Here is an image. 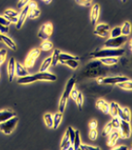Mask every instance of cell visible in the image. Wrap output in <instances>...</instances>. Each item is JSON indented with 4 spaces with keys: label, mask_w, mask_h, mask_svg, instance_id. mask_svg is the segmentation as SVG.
<instances>
[{
    "label": "cell",
    "mask_w": 132,
    "mask_h": 150,
    "mask_svg": "<svg viewBox=\"0 0 132 150\" xmlns=\"http://www.w3.org/2000/svg\"><path fill=\"white\" fill-rule=\"evenodd\" d=\"M125 50L121 49V48H103L94 51L91 54V57L92 59H102V58H109V57H116L119 58L124 55Z\"/></svg>",
    "instance_id": "obj_1"
},
{
    "label": "cell",
    "mask_w": 132,
    "mask_h": 150,
    "mask_svg": "<svg viewBox=\"0 0 132 150\" xmlns=\"http://www.w3.org/2000/svg\"><path fill=\"white\" fill-rule=\"evenodd\" d=\"M128 40L127 36L125 35H119L118 37H110L109 39H107L106 42L104 43L105 48H121L126 43Z\"/></svg>",
    "instance_id": "obj_2"
},
{
    "label": "cell",
    "mask_w": 132,
    "mask_h": 150,
    "mask_svg": "<svg viewBox=\"0 0 132 150\" xmlns=\"http://www.w3.org/2000/svg\"><path fill=\"white\" fill-rule=\"evenodd\" d=\"M18 119L17 116H14L12 118L6 120V121L0 123V131L5 134H12V132L14 131V129L16 128V126L18 124Z\"/></svg>",
    "instance_id": "obj_3"
},
{
    "label": "cell",
    "mask_w": 132,
    "mask_h": 150,
    "mask_svg": "<svg viewBox=\"0 0 132 150\" xmlns=\"http://www.w3.org/2000/svg\"><path fill=\"white\" fill-rule=\"evenodd\" d=\"M53 31V25L52 23H46L42 25L40 28V30L38 32V37L41 38L42 40H47L51 37Z\"/></svg>",
    "instance_id": "obj_4"
},
{
    "label": "cell",
    "mask_w": 132,
    "mask_h": 150,
    "mask_svg": "<svg viewBox=\"0 0 132 150\" xmlns=\"http://www.w3.org/2000/svg\"><path fill=\"white\" fill-rule=\"evenodd\" d=\"M117 130L119 131V137H121V139H129L130 136H131V129H130L129 122L121 120L119 126Z\"/></svg>",
    "instance_id": "obj_5"
},
{
    "label": "cell",
    "mask_w": 132,
    "mask_h": 150,
    "mask_svg": "<svg viewBox=\"0 0 132 150\" xmlns=\"http://www.w3.org/2000/svg\"><path fill=\"white\" fill-rule=\"evenodd\" d=\"M40 53H41V50L40 48H36V49H33L32 51H30V53L28 54L27 57L25 59V67H32L34 65L36 59H38V57L40 56Z\"/></svg>",
    "instance_id": "obj_6"
},
{
    "label": "cell",
    "mask_w": 132,
    "mask_h": 150,
    "mask_svg": "<svg viewBox=\"0 0 132 150\" xmlns=\"http://www.w3.org/2000/svg\"><path fill=\"white\" fill-rule=\"evenodd\" d=\"M110 25L108 23H99L94 28V34L99 37L106 38L110 34Z\"/></svg>",
    "instance_id": "obj_7"
},
{
    "label": "cell",
    "mask_w": 132,
    "mask_h": 150,
    "mask_svg": "<svg viewBox=\"0 0 132 150\" xmlns=\"http://www.w3.org/2000/svg\"><path fill=\"white\" fill-rule=\"evenodd\" d=\"M129 80V78L125 76H114V77H106L102 79V84H107V85H118L119 83L124 82V81Z\"/></svg>",
    "instance_id": "obj_8"
},
{
    "label": "cell",
    "mask_w": 132,
    "mask_h": 150,
    "mask_svg": "<svg viewBox=\"0 0 132 150\" xmlns=\"http://www.w3.org/2000/svg\"><path fill=\"white\" fill-rule=\"evenodd\" d=\"M36 81H55L56 76L55 74L48 72V71H40L37 74H34Z\"/></svg>",
    "instance_id": "obj_9"
},
{
    "label": "cell",
    "mask_w": 132,
    "mask_h": 150,
    "mask_svg": "<svg viewBox=\"0 0 132 150\" xmlns=\"http://www.w3.org/2000/svg\"><path fill=\"white\" fill-rule=\"evenodd\" d=\"M27 13H28V7H27V5H26L25 7H23L22 9V12H20V14H19V17H18V22L16 23L17 29H20L22 28L26 18H27Z\"/></svg>",
    "instance_id": "obj_10"
},
{
    "label": "cell",
    "mask_w": 132,
    "mask_h": 150,
    "mask_svg": "<svg viewBox=\"0 0 132 150\" xmlns=\"http://www.w3.org/2000/svg\"><path fill=\"white\" fill-rule=\"evenodd\" d=\"M107 137H108V142H107L108 146H109L110 148H112L113 146L116 145L117 142H118L119 139V131L118 130H113Z\"/></svg>",
    "instance_id": "obj_11"
},
{
    "label": "cell",
    "mask_w": 132,
    "mask_h": 150,
    "mask_svg": "<svg viewBox=\"0 0 132 150\" xmlns=\"http://www.w3.org/2000/svg\"><path fill=\"white\" fill-rule=\"evenodd\" d=\"M6 20H8L11 23H17L18 22V17H19V13L12 9H8L4 12V16Z\"/></svg>",
    "instance_id": "obj_12"
},
{
    "label": "cell",
    "mask_w": 132,
    "mask_h": 150,
    "mask_svg": "<svg viewBox=\"0 0 132 150\" xmlns=\"http://www.w3.org/2000/svg\"><path fill=\"white\" fill-rule=\"evenodd\" d=\"M99 15H100V5L99 4H94L91 8V25H96Z\"/></svg>",
    "instance_id": "obj_13"
},
{
    "label": "cell",
    "mask_w": 132,
    "mask_h": 150,
    "mask_svg": "<svg viewBox=\"0 0 132 150\" xmlns=\"http://www.w3.org/2000/svg\"><path fill=\"white\" fill-rule=\"evenodd\" d=\"M15 69H16V61H15V58H11L9 59L8 62V77H9V81L12 82L14 80L15 77Z\"/></svg>",
    "instance_id": "obj_14"
},
{
    "label": "cell",
    "mask_w": 132,
    "mask_h": 150,
    "mask_svg": "<svg viewBox=\"0 0 132 150\" xmlns=\"http://www.w3.org/2000/svg\"><path fill=\"white\" fill-rule=\"evenodd\" d=\"M95 107L105 114H109L110 104L108 103L107 101H105L104 100H97L96 103H95Z\"/></svg>",
    "instance_id": "obj_15"
},
{
    "label": "cell",
    "mask_w": 132,
    "mask_h": 150,
    "mask_svg": "<svg viewBox=\"0 0 132 150\" xmlns=\"http://www.w3.org/2000/svg\"><path fill=\"white\" fill-rule=\"evenodd\" d=\"M75 84H76V79H75V77L70 78V79L68 80L67 84H66V86H65V89H64V92H63L62 97H64L66 98H69V95H70L72 90L74 89Z\"/></svg>",
    "instance_id": "obj_16"
},
{
    "label": "cell",
    "mask_w": 132,
    "mask_h": 150,
    "mask_svg": "<svg viewBox=\"0 0 132 150\" xmlns=\"http://www.w3.org/2000/svg\"><path fill=\"white\" fill-rule=\"evenodd\" d=\"M60 149L63 150H68V149H73V146H72V142L70 140V137H69L68 132L66 131L63 139L61 140V144H60Z\"/></svg>",
    "instance_id": "obj_17"
},
{
    "label": "cell",
    "mask_w": 132,
    "mask_h": 150,
    "mask_svg": "<svg viewBox=\"0 0 132 150\" xmlns=\"http://www.w3.org/2000/svg\"><path fill=\"white\" fill-rule=\"evenodd\" d=\"M119 117L121 120H124V121L129 122L130 121V110L128 107H119Z\"/></svg>",
    "instance_id": "obj_18"
},
{
    "label": "cell",
    "mask_w": 132,
    "mask_h": 150,
    "mask_svg": "<svg viewBox=\"0 0 132 150\" xmlns=\"http://www.w3.org/2000/svg\"><path fill=\"white\" fill-rule=\"evenodd\" d=\"M18 84L20 85H25V84H30L33 82H36V79H35V76L34 75H25V76H22V77H19L18 79Z\"/></svg>",
    "instance_id": "obj_19"
},
{
    "label": "cell",
    "mask_w": 132,
    "mask_h": 150,
    "mask_svg": "<svg viewBox=\"0 0 132 150\" xmlns=\"http://www.w3.org/2000/svg\"><path fill=\"white\" fill-rule=\"evenodd\" d=\"M99 61L102 64L107 65V67H112V65H115L119 62V59L116 58V57H109V58H102L99 59Z\"/></svg>",
    "instance_id": "obj_20"
},
{
    "label": "cell",
    "mask_w": 132,
    "mask_h": 150,
    "mask_svg": "<svg viewBox=\"0 0 132 150\" xmlns=\"http://www.w3.org/2000/svg\"><path fill=\"white\" fill-rule=\"evenodd\" d=\"M28 74V71L25 67H23L20 62H16V69H15V75L18 77H22Z\"/></svg>",
    "instance_id": "obj_21"
},
{
    "label": "cell",
    "mask_w": 132,
    "mask_h": 150,
    "mask_svg": "<svg viewBox=\"0 0 132 150\" xmlns=\"http://www.w3.org/2000/svg\"><path fill=\"white\" fill-rule=\"evenodd\" d=\"M16 116V114H15L12 110H9V109H3L0 111V123L6 121V120L12 118V117Z\"/></svg>",
    "instance_id": "obj_22"
},
{
    "label": "cell",
    "mask_w": 132,
    "mask_h": 150,
    "mask_svg": "<svg viewBox=\"0 0 132 150\" xmlns=\"http://www.w3.org/2000/svg\"><path fill=\"white\" fill-rule=\"evenodd\" d=\"M1 38H2V42L5 43V45L7 47H9V49H12L13 51L17 50V46H16V43L12 40L10 37H8L7 35H4V34H1Z\"/></svg>",
    "instance_id": "obj_23"
},
{
    "label": "cell",
    "mask_w": 132,
    "mask_h": 150,
    "mask_svg": "<svg viewBox=\"0 0 132 150\" xmlns=\"http://www.w3.org/2000/svg\"><path fill=\"white\" fill-rule=\"evenodd\" d=\"M119 106L118 103L113 101L110 103V109H109V114L112 117H117L119 116Z\"/></svg>",
    "instance_id": "obj_24"
},
{
    "label": "cell",
    "mask_w": 132,
    "mask_h": 150,
    "mask_svg": "<svg viewBox=\"0 0 132 150\" xmlns=\"http://www.w3.org/2000/svg\"><path fill=\"white\" fill-rule=\"evenodd\" d=\"M62 118H63V113L61 112L55 113L53 115V129H58L59 127V125L61 124Z\"/></svg>",
    "instance_id": "obj_25"
},
{
    "label": "cell",
    "mask_w": 132,
    "mask_h": 150,
    "mask_svg": "<svg viewBox=\"0 0 132 150\" xmlns=\"http://www.w3.org/2000/svg\"><path fill=\"white\" fill-rule=\"evenodd\" d=\"M59 62L62 64H66L72 69H77L79 67V61H77V59H68V61H62Z\"/></svg>",
    "instance_id": "obj_26"
},
{
    "label": "cell",
    "mask_w": 132,
    "mask_h": 150,
    "mask_svg": "<svg viewBox=\"0 0 132 150\" xmlns=\"http://www.w3.org/2000/svg\"><path fill=\"white\" fill-rule=\"evenodd\" d=\"M81 144H82V143H81L80 133H79V131H75L74 140H73V142H72V146H73V149L74 150H78V149H79Z\"/></svg>",
    "instance_id": "obj_27"
},
{
    "label": "cell",
    "mask_w": 132,
    "mask_h": 150,
    "mask_svg": "<svg viewBox=\"0 0 132 150\" xmlns=\"http://www.w3.org/2000/svg\"><path fill=\"white\" fill-rule=\"evenodd\" d=\"M121 35L128 36L131 32V23L129 22H125L124 25L121 26Z\"/></svg>",
    "instance_id": "obj_28"
},
{
    "label": "cell",
    "mask_w": 132,
    "mask_h": 150,
    "mask_svg": "<svg viewBox=\"0 0 132 150\" xmlns=\"http://www.w3.org/2000/svg\"><path fill=\"white\" fill-rule=\"evenodd\" d=\"M45 124L48 128H53V115L52 113H46L44 115Z\"/></svg>",
    "instance_id": "obj_29"
},
{
    "label": "cell",
    "mask_w": 132,
    "mask_h": 150,
    "mask_svg": "<svg viewBox=\"0 0 132 150\" xmlns=\"http://www.w3.org/2000/svg\"><path fill=\"white\" fill-rule=\"evenodd\" d=\"M53 44L52 43L51 41L47 40H44V42L40 45V50L41 51H45V52H49V51L53 50Z\"/></svg>",
    "instance_id": "obj_30"
},
{
    "label": "cell",
    "mask_w": 132,
    "mask_h": 150,
    "mask_svg": "<svg viewBox=\"0 0 132 150\" xmlns=\"http://www.w3.org/2000/svg\"><path fill=\"white\" fill-rule=\"evenodd\" d=\"M41 15V11L39 8H36V9H31V10H28V13H27V18L31 20H34V19H37V18L40 17Z\"/></svg>",
    "instance_id": "obj_31"
},
{
    "label": "cell",
    "mask_w": 132,
    "mask_h": 150,
    "mask_svg": "<svg viewBox=\"0 0 132 150\" xmlns=\"http://www.w3.org/2000/svg\"><path fill=\"white\" fill-rule=\"evenodd\" d=\"M52 67V58H47L44 59V62H42L40 71H48V69Z\"/></svg>",
    "instance_id": "obj_32"
},
{
    "label": "cell",
    "mask_w": 132,
    "mask_h": 150,
    "mask_svg": "<svg viewBox=\"0 0 132 150\" xmlns=\"http://www.w3.org/2000/svg\"><path fill=\"white\" fill-rule=\"evenodd\" d=\"M68 59H77V61H79V58H78V57H75V56H72V55H69V54H65V53L59 54L58 62H62V61H68Z\"/></svg>",
    "instance_id": "obj_33"
},
{
    "label": "cell",
    "mask_w": 132,
    "mask_h": 150,
    "mask_svg": "<svg viewBox=\"0 0 132 150\" xmlns=\"http://www.w3.org/2000/svg\"><path fill=\"white\" fill-rule=\"evenodd\" d=\"M118 86L122 90H126V91H131L132 89V84H131V80H127V81H124V82H121L118 84Z\"/></svg>",
    "instance_id": "obj_34"
},
{
    "label": "cell",
    "mask_w": 132,
    "mask_h": 150,
    "mask_svg": "<svg viewBox=\"0 0 132 150\" xmlns=\"http://www.w3.org/2000/svg\"><path fill=\"white\" fill-rule=\"evenodd\" d=\"M59 54H60V50H58V49L53 50V55H52V57H51V58H52V65H55L58 62Z\"/></svg>",
    "instance_id": "obj_35"
},
{
    "label": "cell",
    "mask_w": 132,
    "mask_h": 150,
    "mask_svg": "<svg viewBox=\"0 0 132 150\" xmlns=\"http://www.w3.org/2000/svg\"><path fill=\"white\" fill-rule=\"evenodd\" d=\"M75 101H76V103H77L78 107H79V109L82 110L83 104H84V96H83V94L81 92H79V94H78V96H77V98H76V100H75Z\"/></svg>",
    "instance_id": "obj_36"
},
{
    "label": "cell",
    "mask_w": 132,
    "mask_h": 150,
    "mask_svg": "<svg viewBox=\"0 0 132 150\" xmlns=\"http://www.w3.org/2000/svg\"><path fill=\"white\" fill-rule=\"evenodd\" d=\"M109 35H111V37H118L119 35H121V26H116V28H114L113 29H111Z\"/></svg>",
    "instance_id": "obj_37"
},
{
    "label": "cell",
    "mask_w": 132,
    "mask_h": 150,
    "mask_svg": "<svg viewBox=\"0 0 132 150\" xmlns=\"http://www.w3.org/2000/svg\"><path fill=\"white\" fill-rule=\"evenodd\" d=\"M67 100H68V98H66L64 97H61L60 101H59V106H58L59 112H61V113L64 112L65 107H66V103H67Z\"/></svg>",
    "instance_id": "obj_38"
},
{
    "label": "cell",
    "mask_w": 132,
    "mask_h": 150,
    "mask_svg": "<svg viewBox=\"0 0 132 150\" xmlns=\"http://www.w3.org/2000/svg\"><path fill=\"white\" fill-rule=\"evenodd\" d=\"M78 5L84 6V7H91L93 0H75Z\"/></svg>",
    "instance_id": "obj_39"
},
{
    "label": "cell",
    "mask_w": 132,
    "mask_h": 150,
    "mask_svg": "<svg viewBox=\"0 0 132 150\" xmlns=\"http://www.w3.org/2000/svg\"><path fill=\"white\" fill-rule=\"evenodd\" d=\"M113 130H114V127H113L112 123H111V122L108 123V124L105 126V128H104V130H103V136L104 137H107L108 134H109Z\"/></svg>",
    "instance_id": "obj_40"
},
{
    "label": "cell",
    "mask_w": 132,
    "mask_h": 150,
    "mask_svg": "<svg viewBox=\"0 0 132 150\" xmlns=\"http://www.w3.org/2000/svg\"><path fill=\"white\" fill-rule=\"evenodd\" d=\"M97 136H98V133H97L96 129H91V130H89L88 137H89V139H91V140H92V142L96 140Z\"/></svg>",
    "instance_id": "obj_41"
},
{
    "label": "cell",
    "mask_w": 132,
    "mask_h": 150,
    "mask_svg": "<svg viewBox=\"0 0 132 150\" xmlns=\"http://www.w3.org/2000/svg\"><path fill=\"white\" fill-rule=\"evenodd\" d=\"M111 123H112V125L114 127V130H117V129L119 128V123H121V119H119V116L112 117V121H111Z\"/></svg>",
    "instance_id": "obj_42"
},
{
    "label": "cell",
    "mask_w": 132,
    "mask_h": 150,
    "mask_svg": "<svg viewBox=\"0 0 132 150\" xmlns=\"http://www.w3.org/2000/svg\"><path fill=\"white\" fill-rule=\"evenodd\" d=\"M79 149H81V150H100V147L91 146V145H88V144H81Z\"/></svg>",
    "instance_id": "obj_43"
},
{
    "label": "cell",
    "mask_w": 132,
    "mask_h": 150,
    "mask_svg": "<svg viewBox=\"0 0 132 150\" xmlns=\"http://www.w3.org/2000/svg\"><path fill=\"white\" fill-rule=\"evenodd\" d=\"M6 57H7V51L5 49H1L0 50V65L5 62Z\"/></svg>",
    "instance_id": "obj_44"
},
{
    "label": "cell",
    "mask_w": 132,
    "mask_h": 150,
    "mask_svg": "<svg viewBox=\"0 0 132 150\" xmlns=\"http://www.w3.org/2000/svg\"><path fill=\"white\" fill-rule=\"evenodd\" d=\"M29 1H30V0H19V3H18V8L22 9L23 7H25V6L28 4Z\"/></svg>",
    "instance_id": "obj_45"
},
{
    "label": "cell",
    "mask_w": 132,
    "mask_h": 150,
    "mask_svg": "<svg viewBox=\"0 0 132 150\" xmlns=\"http://www.w3.org/2000/svg\"><path fill=\"white\" fill-rule=\"evenodd\" d=\"M78 94H79V91H78V90H76V89H73V90L71 91L70 95H69V98H71L72 100H76V98H77Z\"/></svg>",
    "instance_id": "obj_46"
},
{
    "label": "cell",
    "mask_w": 132,
    "mask_h": 150,
    "mask_svg": "<svg viewBox=\"0 0 132 150\" xmlns=\"http://www.w3.org/2000/svg\"><path fill=\"white\" fill-rule=\"evenodd\" d=\"M9 32V26L3 25L0 23V33L1 34H7Z\"/></svg>",
    "instance_id": "obj_47"
},
{
    "label": "cell",
    "mask_w": 132,
    "mask_h": 150,
    "mask_svg": "<svg viewBox=\"0 0 132 150\" xmlns=\"http://www.w3.org/2000/svg\"><path fill=\"white\" fill-rule=\"evenodd\" d=\"M27 7H28V10H31V9H36V8H38V4L35 1H32V0H30V1L28 2V4H27Z\"/></svg>",
    "instance_id": "obj_48"
},
{
    "label": "cell",
    "mask_w": 132,
    "mask_h": 150,
    "mask_svg": "<svg viewBox=\"0 0 132 150\" xmlns=\"http://www.w3.org/2000/svg\"><path fill=\"white\" fill-rule=\"evenodd\" d=\"M0 23L3 25H6V26H9L11 25V23L9 22L8 20H6L4 17H1V16H0Z\"/></svg>",
    "instance_id": "obj_49"
},
{
    "label": "cell",
    "mask_w": 132,
    "mask_h": 150,
    "mask_svg": "<svg viewBox=\"0 0 132 150\" xmlns=\"http://www.w3.org/2000/svg\"><path fill=\"white\" fill-rule=\"evenodd\" d=\"M89 129H97V121L96 120H91V122H89Z\"/></svg>",
    "instance_id": "obj_50"
},
{
    "label": "cell",
    "mask_w": 132,
    "mask_h": 150,
    "mask_svg": "<svg viewBox=\"0 0 132 150\" xmlns=\"http://www.w3.org/2000/svg\"><path fill=\"white\" fill-rule=\"evenodd\" d=\"M111 149H114V150H127L128 148L126 147L125 145H118V146H113Z\"/></svg>",
    "instance_id": "obj_51"
},
{
    "label": "cell",
    "mask_w": 132,
    "mask_h": 150,
    "mask_svg": "<svg viewBox=\"0 0 132 150\" xmlns=\"http://www.w3.org/2000/svg\"><path fill=\"white\" fill-rule=\"evenodd\" d=\"M42 1H43V2L45 3V4H51L53 0H42Z\"/></svg>",
    "instance_id": "obj_52"
},
{
    "label": "cell",
    "mask_w": 132,
    "mask_h": 150,
    "mask_svg": "<svg viewBox=\"0 0 132 150\" xmlns=\"http://www.w3.org/2000/svg\"><path fill=\"white\" fill-rule=\"evenodd\" d=\"M102 79H103V78H102V77L97 78V82H98V84H102Z\"/></svg>",
    "instance_id": "obj_53"
},
{
    "label": "cell",
    "mask_w": 132,
    "mask_h": 150,
    "mask_svg": "<svg viewBox=\"0 0 132 150\" xmlns=\"http://www.w3.org/2000/svg\"><path fill=\"white\" fill-rule=\"evenodd\" d=\"M2 41V38H1V33H0V42Z\"/></svg>",
    "instance_id": "obj_54"
},
{
    "label": "cell",
    "mask_w": 132,
    "mask_h": 150,
    "mask_svg": "<svg viewBox=\"0 0 132 150\" xmlns=\"http://www.w3.org/2000/svg\"><path fill=\"white\" fill-rule=\"evenodd\" d=\"M121 1H122V2H126L127 0H121Z\"/></svg>",
    "instance_id": "obj_55"
}]
</instances>
